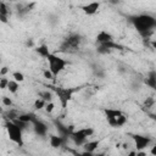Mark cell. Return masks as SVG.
<instances>
[{"label":"cell","mask_w":156,"mask_h":156,"mask_svg":"<svg viewBox=\"0 0 156 156\" xmlns=\"http://www.w3.org/2000/svg\"><path fill=\"white\" fill-rule=\"evenodd\" d=\"M150 44H151V46L156 50V40H151V43H150Z\"/></svg>","instance_id":"cell-34"},{"label":"cell","mask_w":156,"mask_h":156,"mask_svg":"<svg viewBox=\"0 0 156 156\" xmlns=\"http://www.w3.org/2000/svg\"><path fill=\"white\" fill-rule=\"evenodd\" d=\"M9 80L10 79H7V78H5L4 76H2V78L0 79V89H7V85H9Z\"/></svg>","instance_id":"cell-26"},{"label":"cell","mask_w":156,"mask_h":156,"mask_svg":"<svg viewBox=\"0 0 156 156\" xmlns=\"http://www.w3.org/2000/svg\"><path fill=\"white\" fill-rule=\"evenodd\" d=\"M49 88H51V89L54 90V93L56 94V96L58 98L62 108H66L67 105H68V102L72 100L73 94L77 93V91H79V90L82 89V87L63 88V87H54V85H51V87H49Z\"/></svg>","instance_id":"cell-4"},{"label":"cell","mask_w":156,"mask_h":156,"mask_svg":"<svg viewBox=\"0 0 156 156\" xmlns=\"http://www.w3.org/2000/svg\"><path fill=\"white\" fill-rule=\"evenodd\" d=\"M100 9V2L99 1H91L89 4H85V5H82L80 6V10L88 15V16H91V15H95Z\"/></svg>","instance_id":"cell-11"},{"label":"cell","mask_w":156,"mask_h":156,"mask_svg":"<svg viewBox=\"0 0 156 156\" xmlns=\"http://www.w3.org/2000/svg\"><path fill=\"white\" fill-rule=\"evenodd\" d=\"M96 41L99 44H104V43H110L113 41V35L106 30H100L96 35Z\"/></svg>","instance_id":"cell-12"},{"label":"cell","mask_w":156,"mask_h":156,"mask_svg":"<svg viewBox=\"0 0 156 156\" xmlns=\"http://www.w3.org/2000/svg\"><path fill=\"white\" fill-rule=\"evenodd\" d=\"M2 105L4 106H7V107H11L12 106V100L10 99V98H7V96H2Z\"/></svg>","instance_id":"cell-28"},{"label":"cell","mask_w":156,"mask_h":156,"mask_svg":"<svg viewBox=\"0 0 156 156\" xmlns=\"http://www.w3.org/2000/svg\"><path fill=\"white\" fill-rule=\"evenodd\" d=\"M5 128L7 130L9 138L11 141H13L15 144H17L18 146H23V136H22V130L13 121H6L5 123Z\"/></svg>","instance_id":"cell-6"},{"label":"cell","mask_w":156,"mask_h":156,"mask_svg":"<svg viewBox=\"0 0 156 156\" xmlns=\"http://www.w3.org/2000/svg\"><path fill=\"white\" fill-rule=\"evenodd\" d=\"M0 15H6V16L9 15V9L4 1L0 2Z\"/></svg>","instance_id":"cell-24"},{"label":"cell","mask_w":156,"mask_h":156,"mask_svg":"<svg viewBox=\"0 0 156 156\" xmlns=\"http://www.w3.org/2000/svg\"><path fill=\"white\" fill-rule=\"evenodd\" d=\"M128 21L133 24V27L136 29V32L144 38L150 37L154 33V30L156 29V18L147 13L128 16Z\"/></svg>","instance_id":"cell-1"},{"label":"cell","mask_w":156,"mask_h":156,"mask_svg":"<svg viewBox=\"0 0 156 156\" xmlns=\"http://www.w3.org/2000/svg\"><path fill=\"white\" fill-rule=\"evenodd\" d=\"M50 145L52 146V147H55V149H58V147H61L65 143H66V138H63L62 135H55V134H51L50 135Z\"/></svg>","instance_id":"cell-13"},{"label":"cell","mask_w":156,"mask_h":156,"mask_svg":"<svg viewBox=\"0 0 156 156\" xmlns=\"http://www.w3.org/2000/svg\"><path fill=\"white\" fill-rule=\"evenodd\" d=\"M35 52H37L39 56H41L43 58H48V56L51 54L50 50H49V46H48L46 44H40L39 46H37V48H35Z\"/></svg>","instance_id":"cell-15"},{"label":"cell","mask_w":156,"mask_h":156,"mask_svg":"<svg viewBox=\"0 0 156 156\" xmlns=\"http://www.w3.org/2000/svg\"><path fill=\"white\" fill-rule=\"evenodd\" d=\"M20 121H23V122H26V123H30L32 124V122L37 118V116L34 115V113H32V112H28V113H20V116L17 117Z\"/></svg>","instance_id":"cell-17"},{"label":"cell","mask_w":156,"mask_h":156,"mask_svg":"<svg viewBox=\"0 0 156 156\" xmlns=\"http://www.w3.org/2000/svg\"><path fill=\"white\" fill-rule=\"evenodd\" d=\"M150 152H151L152 155H156V144L152 146V149H151V151H150Z\"/></svg>","instance_id":"cell-33"},{"label":"cell","mask_w":156,"mask_h":156,"mask_svg":"<svg viewBox=\"0 0 156 156\" xmlns=\"http://www.w3.org/2000/svg\"><path fill=\"white\" fill-rule=\"evenodd\" d=\"M32 126H33V129H34V133L39 136H45L48 134V126L40 121L38 117L32 122Z\"/></svg>","instance_id":"cell-10"},{"label":"cell","mask_w":156,"mask_h":156,"mask_svg":"<svg viewBox=\"0 0 156 156\" xmlns=\"http://www.w3.org/2000/svg\"><path fill=\"white\" fill-rule=\"evenodd\" d=\"M12 78L15 79V80H17V82H23L24 80V74L22 73V72H18V71H16V72H13L12 73Z\"/></svg>","instance_id":"cell-22"},{"label":"cell","mask_w":156,"mask_h":156,"mask_svg":"<svg viewBox=\"0 0 156 156\" xmlns=\"http://www.w3.org/2000/svg\"><path fill=\"white\" fill-rule=\"evenodd\" d=\"M145 83H146V85L147 87H150V88H154L155 85H156V71H150L149 73H147V77H146V79H145Z\"/></svg>","instance_id":"cell-16"},{"label":"cell","mask_w":156,"mask_h":156,"mask_svg":"<svg viewBox=\"0 0 156 156\" xmlns=\"http://www.w3.org/2000/svg\"><path fill=\"white\" fill-rule=\"evenodd\" d=\"M112 50H124V46L115 43V41H110V43H104V44H99L98 48H96V51L99 54H108L111 52Z\"/></svg>","instance_id":"cell-9"},{"label":"cell","mask_w":156,"mask_h":156,"mask_svg":"<svg viewBox=\"0 0 156 156\" xmlns=\"http://www.w3.org/2000/svg\"><path fill=\"white\" fill-rule=\"evenodd\" d=\"M152 89H154V90H155V91H156V85H155V87H154V88H152Z\"/></svg>","instance_id":"cell-36"},{"label":"cell","mask_w":156,"mask_h":156,"mask_svg":"<svg viewBox=\"0 0 156 156\" xmlns=\"http://www.w3.org/2000/svg\"><path fill=\"white\" fill-rule=\"evenodd\" d=\"M94 134V129L91 127H85V128H80L78 130H72L69 138L73 140V143L76 145H83L84 143H87V139L89 136H91Z\"/></svg>","instance_id":"cell-7"},{"label":"cell","mask_w":156,"mask_h":156,"mask_svg":"<svg viewBox=\"0 0 156 156\" xmlns=\"http://www.w3.org/2000/svg\"><path fill=\"white\" fill-rule=\"evenodd\" d=\"M43 76L46 78V79H51V80H54L55 79V77H54V74H52V72L48 68V69H44L43 71Z\"/></svg>","instance_id":"cell-25"},{"label":"cell","mask_w":156,"mask_h":156,"mask_svg":"<svg viewBox=\"0 0 156 156\" xmlns=\"http://www.w3.org/2000/svg\"><path fill=\"white\" fill-rule=\"evenodd\" d=\"M46 60H48V62H49V69L52 72L55 79H56V77L66 68V66L68 65V62H67L65 58L57 56V55L54 54V52H51V54L48 56Z\"/></svg>","instance_id":"cell-5"},{"label":"cell","mask_w":156,"mask_h":156,"mask_svg":"<svg viewBox=\"0 0 156 156\" xmlns=\"http://www.w3.org/2000/svg\"><path fill=\"white\" fill-rule=\"evenodd\" d=\"M132 136V139L134 140V144H135V147L138 151L145 149L146 146H149L151 144V138L150 136H146V135H141V134H129Z\"/></svg>","instance_id":"cell-8"},{"label":"cell","mask_w":156,"mask_h":156,"mask_svg":"<svg viewBox=\"0 0 156 156\" xmlns=\"http://www.w3.org/2000/svg\"><path fill=\"white\" fill-rule=\"evenodd\" d=\"M9 1H17V0H9Z\"/></svg>","instance_id":"cell-37"},{"label":"cell","mask_w":156,"mask_h":156,"mask_svg":"<svg viewBox=\"0 0 156 156\" xmlns=\"http://www.w3.org/2000/svg\"><path fill=\"white\" fill-rule=\"evenodd\" d=\"M39 98H41V99L45 100L46 102H50V101H52V93L49 91V90L39 91Z\"/></svg>","instance_id":"cell-20"},{"label":"cell","mask_w":156,"mask_h":156,"mask_svg":"<svg viewBox=\"0 0 156 156\" xmlns=\"http://www.w3.org/2000/svg\"><path fill=\"white\" fill-rule=\"evenodd\" d=\"M54 108H55V104H54L52 101L46 102V105H45V111H46L48 113H51V112L54 111Z\"/></svg>","instance_id":"cell-27"},{"label":"cell","mask_w":156,"mask_h":156,"mask_svg":"<svg viewBox=\"0 0 156 156\" xmlns=\"http://www.w3.org/2000/svg\"><path fill=\"white\" fill-rule=\"evenodd\" d=\"M9 72V67H6V66H4L2 68H1V71H0V76L2 77V76H5L6 73Z\"/></svg>","instance_id":"cell-29"},{"label":"cell","mask_w":156,"mask_h":156,"mask_svg":"<svg viewBox=\"0 0 156 156\" xmlns=\"http://www.w3.org/2000/svg\"><path fill=\"white\" fill-rule=\"evenodd\" d=\"M34 108L35 110H41V108H45V105H46V101L43 100L41 98H38L35 101H34Z\"/></svg>","instance_id":"cell-21"},{"label":"cell","mask_w":156,"mask_h":156,"mask_svg":"<svg viewBox=\"0 0 156 156\" xmlns=\"http://www.w3.org/2000/svg\"><path fill=\"white\" fill-rule=\"evenodd\" d=\"M0 21H1L2 23H7V22H9L7 16H6V15H0Z\"/></svg>","instance_id":"cell-30"},{"label":"cell","mask_w":156,"mask_h":156,"mask_svg":"<svg viewBox=\"0 0 156 156\" xmlns=\"http://www.w3.org/2000/svg\"><path fill=\"white\" fill-rule=\"evenodd\" d=\"M154 104H155V99H154V96H149V98H146V100L144 101V107L150 108V107H152Z\"/></svg>","instance_id":"cell-23"},{"label":"cell","mask_w":156,"mask_h":156,"mask_svg":"<svg viewBox=\"0 0 156 156\" xmlns=\"http://www.w3.org/2000/svg\"><path fill=\"white\" fill-rule=\"evenodd\" d=\"M110 4H112V5H118L119 2H121V0H107Z\"/></svg>","instance_id":"cell-31"},{"label":"cell","mask_w":156,"mask_h":156,"mask_svg":"<svg viewBox=\"0 0 156 156\" xmlns=\"http://www.w3.org/2000/svg\"><path fill=\"white\" fill-rule=\"evenodd\" d=\"M83 41V37L78 33H71L68 34L60 44L58 51L63 54H74L78 51L80 44Z\"/></svg>","instance_id":"cell-2"},{"label":"cell","mask_w":156,"mask_h":156,"mask_svg":"<svg viewBox=\"0 0 156 156\" xmlns=\"http://www.w3.org/2000/svg\"><path fill=\"white\" fill-rule=\"evenodd\" d=\"M149 116H150V118H152V119L156 122V115H155V113H149Z\"/></svg>","instance_id":"cell-35"},{"label":"cell","mask_w":156,"mask_h":156,"mask_svg":"<svg viewBox=\"0 0 156 156\" xmlns=\"http://www.w3.org/2000/svg\"><path fill=\"white\" fill-rule=\"evenodd\" d=\"M104 113L107 123L113 128H121L128 121V117L117 108H104Z\"/></svg>","instance_id":"cell-3"},{"label":"cell","mask_w":156,"mask_h":156,"mask_svg":"<svg viewBox=\"0 0 156 156\" xmlns=\"http://www.w3.org/2000/svg\"><path fill=\"white\" fill-rule=\"evenodd\" d=\"M7 89H9V91H10L11 94H16V93L18 91V89H20V82H17V80H15V79L9 80Z\"/></svg>","instance_id":"cell-18"},{"label":"cell","mask_w":156,"mask_h":156,"mask_svg":"<svg viewBox=\"0 0 156 156\" xmlns=\"http://www.w3.org/2000/svg\"><path fill=\"white\" fill-rule=\"evenodd\" d=\"M26 45H27V46H33V40H32V39H28V40L26 41Z\"/></svg>","instance_id":"cell-32"},{"label":"cell","mask_w":156,"mask_h":156,"mask_svg":"<svg viewBox=\"0 0 156 156\" xmlns=\"http://www.w3.org/2000/svg\"><path fill=\"white\" fill-rule=\"evenodd\" d=\"M18 116H20V112H18L17 110H13V108H10L7 112H4V117H5L6 119H9V121H13V119H16Z\"/></svg>","instance_id":"cell-19"},{"label":"cell","mask_w":156,"mask_h":156,"mask_svg":"<svg viewBox=\"0 0 156 156\" xmlns=\"http://www.w3.org/2000/svg\"><path fill=\"white\" fill-rule=\"evenodd\" d=\"M99 144H100V140H91V141H87V143H84V144H83L84 151H85L87 154H93V152L98 149Z\"/></svg>","instance_id":"cell-14"}]
</instances>
